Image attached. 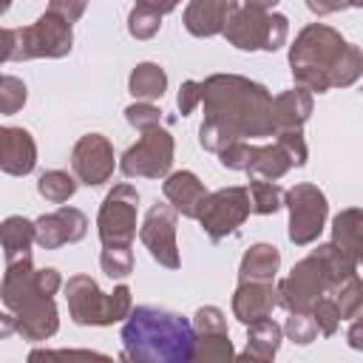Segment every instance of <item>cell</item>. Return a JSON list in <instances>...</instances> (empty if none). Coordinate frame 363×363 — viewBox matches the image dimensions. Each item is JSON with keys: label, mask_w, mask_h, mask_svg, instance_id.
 Wrapping results in <instances>:
<instances>
[{"label": "cell", "mask_w": 363, "mask_h": 363, "mask_svg": "<svg viewBox=\"0 0 363 363\" xmlns=\"http://www.w3.org/2000/svg\"><path fill=\"white\" fill-rule=\"evenodd\" d=\"M74 190H77L74 179L68 173H62V170H48V173L40 176V193L54 204H62L65 199H71Z\"/></svg>", "instance_id": "obj_26"}, {"label": "cell", "mask_w": 363, "mask_h": 363, "mask_svg": "<svg viewBox=\"0 0 363 363\" xmlns=\"http://www.w3.org/2000/svg\"><path fill=\"white\" fill-rule=\"evenodd\" d=\"M159 20H162V11H156L147 0L136 3V9L130 11V34L133 37H153L159 31Z\"/></svg>", "instance_id": "obj_28"}, {"label": "cell", "mask_w": 363, "mask_h": 363, "mask_svg": "<svg viewBox=\"0 0 363 363\" xmlns=\"http://www.w3.org/2000/svg\"><path fill=\"white\" fill-rule=\"evenodd\" d=\"M3 142V170L23 176L34 167V142L23 128H3L0 130Z\"/></svg>", "instance_id": "obj_19"}, {"label": "cell", "mask_w": 363, "mask_h": 363, "mask_svg": "<svg viewBox=\"0 0 363 363\" xmlns=\"http://www.w3.org/2000/svg\"><path fill=\"white\" fill-rule=\"evenodd\" d=\"M199 99H201V82H184V88L179 91V108H182V113H190Z\"/></svg>", "instance_id": "obj_34"}, {"label": "cell", "mask_w": 363, "mask_h": 363, "mask_svg": "<svg viewBox=\"0 0 363 363\" xmlns=\"http://www.w3.org/2000/svg\"><path fill=\"white\" fill-rule=\"evenodd\" d=\"M349 3H352V6H363V0H349Z\"/></svg>", "instance_id": "obj_39"}, {"label": "cell", "mask_w": 363, "mask_h": 363, "mask_svg": "<svg viewBox=\"0 0 363 363\" xmlns=\"http://www.w3.org/2000/svg\"><path fill=\"white\" fill-rule=\"evenodd\" d=\"M306 6L312 11H318V14H332V11L343 9V6H349V0H306Z\"/></svg>", "instance_id": "obj_35"}, {"label": "cell", "mask_w": 363, "mask_h": 363, "mask_svg": "<svg viewBox=\"0 0 363 363\" xmlns=\"http://www.w3.org/2000/svg\"><path fill=\"white\" fill-rule=\"evenodd\" d=\"M173 162V139L159 125L145 130V136L122 156L125 176H164Z\"/></svg>", "instance_id": "obj_11"}, {"label": "cell", "mask_w": 363, "mask_h": 363, "mask_svg": "<svg viewBox=\"0 0 363 363\" xmlns=\"http://www.w3.org/2000/svg\"><path fill=\"white\" fill-rule=\"evenodd\" d=\"M278 269V250L269 244H255L241 261V281H272Z\"/></svg>", "instance_id": "obj_22"}, {"label": "cell", "mask_w": 363, "mask_h": 363, "mask_svg": "<svg viewBox=\"0 0 363 363\" xmlns=\"http://www.w3.org/2000/svg\"><path fill=\"white\" fill-rule=\"evenodd\" d=\"M272 286L267 281H241V289L235 292V315L244 320V323H255V320H264L269 315V309L275 306V298H272Z\"/></svg>", "instance_id": "obj_18"}, {"label": "cell", "mask_w": 363, "mask_h": 363, "mask_svg": "<svg viewBox=\"0 0 363 363\" xmlns=\"http://www.w3.org/2000/svg\"><path fill=\"white\" fill-rule=\"evenodd\" d=\"M77 176L85 184H102L108 182V176L113 173V150L105 142V136L99 133H88L77 142L74 147V159H71Z\"/></svg>", "instance_id": "obj_13"}, {"label": "cell", "mask_w": 363, "mask_h": 363, "mask_svg": "<svg viewBox=\"0 0 363 363\" xmlns=\"http://www.w3.org/2000/svg\"><path fill=\"white\" fill-rule=\"evenodd\" d=\"M201 99L207 105L201 145L210 150L221 153L241 136L275 133L269 94L244 77H210L201 82Z\"/></svg>", "instance_id": "obj_1"}, {"label": "cell", "mask_w": 363, "mask_h": 363, "mask_svg": "<svg viewBox=\"0 0 363 363\" xmlns=\"http://www.w3.org/2000/svg\"><path fill=\"white\" fill-rule=\"evenodd\" d=\"M23 102H26V85L14 77H3L0 79V108H3V113H14Z\"/></svg>", "instance_id": "obj_30"}, {"label": "cell", "mask_w": 363, "mask_h": 363, "mask_svg": "<svg viewBox=\"0 0 363 363\" xmlns=\"http://www.w3.org/2000/svg\"><path fill=\"white\" fill-rule=\"evenodd\" d=\"M250 193H252V210L255 213H275L281 207V199H284V190L278 184H272L269 179L250 182Z\"/></svg>", "instance_id": "obj_27"}, {"label": "cell", "mask_w": 363, "mask_h": 363, "mask_svg": "<svg viewBox=\"0 0 363 363\" xmlns=\"http://www.w3.org/2000/svg\"><path fill=\"white\" fill-rule=\"evenodd\" d=\"M233 11H235V0H193L187 6L184 26L196 37H210L224 31Z\"/></svg>", "instance_id": "obj_16"}, {"label": "cell", "mask_w": 363, "mask_h": 363, "mask_svg": "<svg viewBox=\"0 0 363 363\" xmlns=\"http://www.w3.org/2000/svg\"><path fill=\"white\" fill-rule=\"evenodd\" d=\"M71 51V23L54 11H45L28 28H6L3 34V60H28V57H62Z\"/></svg>", "instance_id": "obj_5"}, {"label": "cell", "mask_w": 363, "mask_h": 363, "mask_svg": "<svg viewBox=\"0 0 363 363\" xmlns=\"http://www.w3.org/2000/svg\"><path fill=\"white\" fill-rule=\"evenodd\" d=\"M136 190L128 184H119L108 193L102 210H99V235L105 247H128L130 238L136 235Z\"/></svg>", "instance_id": "obj_9"}, {"label": "cell", "mask_w": 363, "mask_h": 363, "mask_svg": "<svg viewBox=\"0 0 363 363\" xmlns=\"http://www.w3.org/2000/svg\"><path fill=\"white\" fill-rule=\"evenodd\" d=\"M142 241L150 255L164 267H179L176 252V210L167 204H153L142 224Z\"/></svg>", "instance_id": "obj_12"}, {"label": "cell", "mask_w": 363, "mask_h": 363, "mask_svg": "<svg viewBox=\"0 0 363 363\" xmlns=\"http://www.w3.org/2000/svg\"><path fill=\"white\" fill-rule=\"evenodd\" d=\"M363 71V54L354 45H346L343 54L337 57V62L329 71V82L332 85H349L357 79V74Z\"/></svg>", "instance_id": "obj_25"}, {"label": "cell", "mask_w": 363, "mask_h": 363, "mask_svg": "<svg viewBox=\"0 0 363 363\" xmlns=\"http://www.w3.org/2000/svg\"><path fill=\"white\" fill-rule=\"evenodd\" d=\"M269 28H272V14H264L255 9H241V11L230 14L224 34L233 45L250 51V48H267L269 45Z\"/></svg>", "instance_id": "obj_15"}, {"label": "cell", "mask_w": 363, "mask_h": 363, "mask_svg": "<svg viewBox=\"0 0 363 363\" xmlns=\"http://www.w3.org/2000/svg\"><path fill=\"white\" fill-rule=\"evenodd\" d=\"M289 204V238L295 244H309L323 230L326 218V199L312 184H298L286 193Z\"/></svg>", "instance_id": "obj_10"}, {"label": "cell", "mask_w": 363, "mask_h": 363, "mask_svg": "<svg viewBox=\"0 0 363 363\" xmlns=\"http://www.w3.org/2000/svg\"><path fill=\"white\" fill-rule=\"evenodd\" d=\"M349 337H352V346H363V320H357V323L352 326Z\"/></svg>", "instance_id": "obj_37"}, {"label": "cell", "mask_w": 363, "mask_h": 363, "mask_svg": "<svg viewBox=\"0 0 363 363\" xmlns=\"http://www.w3.org/2000/svg\"><path fill=\"white\" fill-rule=\"evenodd\" d=\"M303 159H306V145L298 130H281V139L272 147H247L241 142H233L221 150L224 167L247 170L269 182L284 176L292 164H303Z\"/></svg>", "instance_id": "obj_4"}, {"label": "cell", "mask_w": 363, "mask_h": 363, "mask_svg": "<svg viewBox=\"0 0 363 363\" xmlns=\"http://www.w3.org/2000/svg\"><path fill=\"white\" fill-rule=\"evenodd\" d=\"M323 286H337V284H335L329 267L323 264V258L315 252L312 258L301 261L292 269V275L281 284L278 295H281V303L284 306H289L295 312H306L309 306H315L320 301Z\"/></svg>", "instance_id": "obj_7"}, {"label": "cell", "mask_w": 363, "mask_h": 363, "mask_svg": "<svg viewBox=\"0 0 363 363\" xmlns=\"http://www.w3.org/2000/svg\"><path fill=\"white\" fill-rule=\"evenodd\" d=\"M247 216H250V193L244 187H227V190H218L204 199L199 221H201L204 233L213 241H218V238L230 235Z\"/></svg>", "instance_id": "obj_8"}, {"label": "cell", "mask_w": 363, "mask_h": 363, "mask_svg": "<svg viewBox=\"0 0 363 363\" xmlns=\"http://www.w3.org/2000/svg\"><path fill=\"white\" fill-rule=\"evenodd\" d=\"M164 85H167V77H164V71H162L159 65H153V62H142V65L130 74V94L139 96V99H156V96H162Z\"/></svg>", "instance_id": "obj_23"}, {"label": "cell", "mask_w": 363, "mask_h": 363, "mask_svg": "<svg viewBox=\"0 0 363 363\" xmlns=\"http://www.w3.org/2000/svg\"><path fill=\"white\" fill-rule=\"evenodd\" d=\"M147 3H150V6H153V9H156V11H162V14H164V11H170V9H176V6H179V0H147Z\"/></svg>", "instance_id": "obj_38"}, {"label": "cell", "mask_w": 363, "mask_h": 363, "mask_svg": "<svg viewBox=\"0 0 363 363\" xmlns=\"http://www.w3.org/2000/svg\"><path fill=\"white\" fill-rule=\"evenodd\" d=\"M85 235V216L74 207H60L51 216H43L34 224V241L45 250H54L68 241H79Z\"/></svg>", "instance_id": "obj_14"}, {"label": "cell", "mask_w": 363, "mask_h": 363, "mask_svg": "<svg viewBox=\"0 0 363 363\" xmlns=\"http://www.w3.org/2000/svg\"><path fill=\"white\" fill-rule=\"evenodd\" d=\"M164 196H167V199L173 201V207H176L182 216H187V218H199L201 204H204V199H207L201 182H199L193 173H187V170L173 173V176L164 182Z\"/></svg>", "instance_id": "obj_17"}, {"label": "cell", "mask_w": 363, "mask_h": 363, "mask_svg": "<svg viewBox=\"0 0 363 363\" xmlns=\"http://www.w3.org/2000/svg\"><path fill=\"white\" fill-rule=\"evenodd\" d=\"M128 122L139 130H150L159 125V111L153 105H133V108H128Z\"/></svg>", "instance_id": "obj_31"}, {"label": "cell", "mask_w": 363, "mask_h": 363, "mask_svg": "<svg viewBox=\"0 0 363 363\" xmlns=\"http://www.w3.org/2000/svg\"><path fill=\"white\" fill-rule=\"evenodd\" d=\"M335 244L354 264H363V210H343L335 218Z\"/></svg>", "instance_id": "obj_21"}, {"label": "cell", "mask_w": 363, "mask_h": 363, "mask_svg": "<svg viewBox=\"0 0 363 363\" xmlns=\"http://www.w3.org/2000/svg\"><path fill=\"white\" fill-rule=\"evenodd\" d=\"M102 267H105V272H108L111 278H122V275H128L130 267H133L130 250L122 247V244H116V247H105V252H102Z\"/></svg>", "instance_id": "obj_29"}, {"label": "cell", "mask_w": 363, "mask_h": 363, "mask_svg": "<svg viewBox=\"0 0 363 363\" xmlns=\"http://www.w3.org/2000/svg\"><path fill=\"white\" fill-rule=\"evenodd\" d=\"M312 111V99L303 88L286 91L278 99H272V122L275 130H298Z\"/></svg>", "instance_id": "obj_20"}, {"label": "cell", "mask_w": 363, "mask_h": 363, "mask_svg": "<svg viewBox=\"0 0 363 363\" xmlns=\"http://www.w3.org/2000/svg\"><path fill=\"white\" fill-rule=\"evenodd\" d=\"M343 48H346V43L340 40L337 31H332L326 26L303 28L301 37L295 40L292 51H289L295 82L303 85L306 91H326V88H332L329 71L337 62V57L343 54Z\"/></svg>", "instance_id": "obj_3"}, {"label": "cell", "mask_w": 363, "mask_h": 363, "mask_svg": "<svg viewBox=\"0 0 363 363\" xmlns=\"http://www.w3.org/2000/svg\"><path fill=\"white\" fill-rule=\"evenodd\" d=\"M122 346L130 360L184 363L196 352V332L182 315L156 306H136L122 326Z\"/></svg>", "instance_id": "obj_2"}, {"label": "cell", "mask_w": 363, "mask_h": 363, "mask_svg": "<svg viewBox=\"0 0 363 363\" xmlns=\"http://www.w3.org/2000/svg\"><path fill=\"white\" fill-rule=\"evenodd\" d=\"M247 3V9H255V11H267V9H272L278 0H244Z\"/></svg>", "instance_id": "obj_36"}, {"label": "cell", "mask_w": 363, "mask_h": 363, "mask_svg": "<svg viewBox=\"0 0 363 363\" xmlns=\"http://www.w3.org/2000/svg\"><path fill=\"white\" fill-rule=\"evenodd\" d=\"M315 326H318V323H306V318H303V315H292V318H289V323H286V332H289L295 340L306 343V340H312Z\"/></svg>", "instance_id": "obj_33"}, {"label": "cell", "mask_w": 363, "mask_h": 363, "mask_svg": "<svg viewBox=\"0 0 363 363\" xmlns=\"http://www.w3.org/2000/svg\"><path fill=\"white\" fill-rule=\"evenodd\" d=\"M48 11H54V14L65 17L68 23H74V20H77V17L85 11V0H51Z\"/></svg>", "instance_id": "obj_32"}, {"label": "cell", "mask_w": 363, "mask_h": 363, "mask_svg": "<svg viewBox=\"0 0 363 363\" xmlns=\"http://www.w3.org/2000/svg\"><path fill=\"white\" fill-rule=\"evenodd\" d=\"M68 292V306L77 323H111L128 315L130 309V292L128 286H119L113 295H102L96 284L85 275H77L65 286Z\"/></svg>", "instance_id": "obj_6"}, {"label": "cell", "mask_w": 363, "mask_h": 363, "mask_svg": "<svg viewBox=\"0 0 363 363\" xmlns=\"http://www.w3.org/2000/svg\"><path fill=\"white\" fill-rule=\"evenodd\" d=\"M31 238H34V224H28L20 216L6 218V224H3V247H6V258L9 261H14L17 255H26Z\"/></svg>", "instance_id": "obj_24"}]
</instances>
